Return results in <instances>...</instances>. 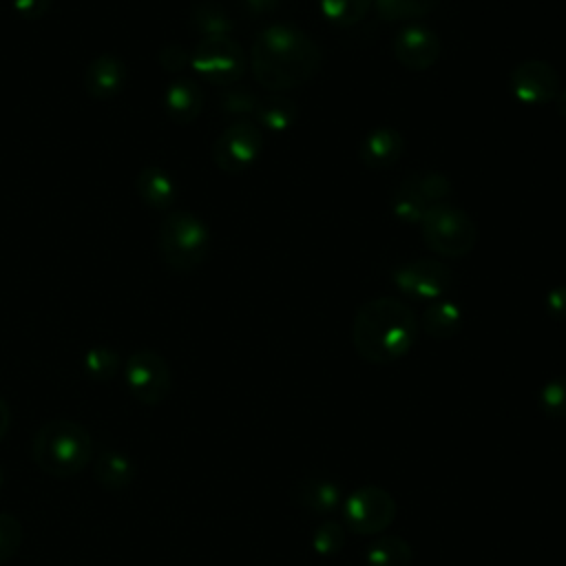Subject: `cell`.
<instances>
[{
    "mask_svg": "<svg viewBox=\"0 0 566 566\" xmlns=\"http://www.w3.org/2000/svg\"><path fill=\"white\" fill-rule=\"evenodd\" d=\"M318 44L296 24L276 22L261 29L250 49V66L256 82L270 93L303 86L321 69Z\"/></svg>",
    "mask_w": 566,
    "mask_h": 566,
    "instance_id": "obj_1",
    "label": "cell"
},
{
    "mask_svg": "<svg viewBox=\"0 0 566 566\" xmlns=\"http://www.w3.org/2000/svg\"><path fill=\"white\" fill-rule=\"evenodd\" d=\"M418 318L413 310L394 296H378L363 303L352 321L356 354L371 365L400 360L413 347Z\"/></svg>",
    "mask_w": 566,
    "mask_h": 566,
    "instance_id": "obj_2",
    "label": "cell"
},
{
    "mask_svg": "<svg viewBox=\"0 0 566 566\" xmlns=\"http://www.w3.org/2000/svg\"><path fill=\"white\" fill-rule=\"evenodd\" d=\"M31 455L46 475L73 478L91 462L93 438L80 422L57 418L35 431Z\"/></svg>",
    "mask_w": 566,
    "mask_h": 566,
    "instance_id": "obj_3",
    "label": "cell"
},
{
    "mask_svg": "<svg viewBox=\"0 0 566 566\" xmlns=\"http://www.w3.org/2000/svg\"><path fill=\"white\" fill-rule=\"evenodd\" d=\"M161 261L175 272H190L199 268L210 250V230L192 212H170L159 226Z\"/></svg>",
    "mask_w": 566,
    "mask_h": 566,
    "instance_id": "obj_4",
    "label": "cell"
},
{
    "mask_svg": "<svg viewBox=\"0 0 566 566\" xmlns=\"http://www.w3.org/2000/svg\"><path fill=\"white\" fill-rule=\"evenodd\" d=\"M420 232L424 245L433 254L447 259L467 256L478 241V228L473 219L449 201L429 206L420 221Z\"/></svg>",
    "mask_w": 566,
    "mask_h": 566,
    "instance_id": "obj_5",
    "label": "cell"
},
{
    "mask_svg": "<svg viewBox=\"0 0 566 566\" xmlns=\"http://www.w3.org/2000/svg\"><path fill=\"white\" fill-rule=\"evenodd\" d=\"M245 51L230 35L201 38L190 53V66L195 73L214 86H232L239 82L245 73Z\"/></svg>",
    "mask_w": 566,
    "mask_h": 566,
    "instance_id": "obj_6",
    "label": "cell"
},
{
    "mask_svg": "<svg viewBox=\"0 0 566 566\" xmlns=\"http://www.w3.org/2000/svg\"><path fill=\"white\" fill-rule=\"evenodd\" d=\"M124 382L137 402L155 407L168 398L172 374L161 354L155 349H137L124 363Z\"/></svg>",
    "mask_w": 566,
    "mask_h": 566,
    "instance_id": "obj_7",
    "label": "cell"
},
{
    "mask_svg": "<svg viewBox=\"0 0 566 566\" xmlns=\"http://www.w3.org/2000/svg\"><path fill=\"white\" fill-rule=\"evenodd\" d=\"M396 517V500L382 486L354 489L343 502L345 528L360 535H376L389 528Z\"/></svg>",
    "mask_w": 566,
    "mask_h": 566,
    "instance_id": "obj_8",
    "label": "cell"
},
{
    "mask_svg": "<svg viewBox=\"0 0 566 566\" xmlns=\"http://www.w3.org/2000/svg\"><path fill=\"white\" fill-rule=\"evenodd\" d=\"M263 150V133L250 119L230 124L212 146V161L219 170L237 175L248 170Z\"/></svg>",
    "mask_w": 566,
    "mask_h": 566,
    "instance_id": "obj_9",
    "label": "cell"
},
{
    "mask_svg": "<svg viewBox=\"0 0 566 566\" xmlns=\"http://www.w3.org/2000/svg\"><path fill=\"white\" fill-rule=\"evenodd\" d=\"M394 285L418 301H438L451 287V270L438 259H413L391 272Z\"/></svg>",
    "mask_w": 566,
    "mask_h": 566,
    "instance_id": "obj_10",
    "label": "cell"
},
{
    "mask_svg": "<svg viewBox=\"0 0 566 566\" xmlns=\"http://www.w3.org/2000/svg\"><path fill=\"white\" fill-rule=\"evenodd\" d=\"M511 93L517 102L542 106L555 102L559 95V73L546 60H524L513 66L509 75Z\"/></svg>",
    "mask_w": 566,
    "mask_h": 566,
    "instance_id": "obj_11",
    "label": "cell"
},
{
    "mask_svg": "<svg viewBox=\"0 0 566 566\" xmlns=\"http://www.w3.org/2000/svg\"><path fill=\"white\" fill-rule=\"evenodd\" d=\"M440 51L442 44L438 33L420 22L405 24L394 38V55L398 64L416 73L431 69L438 62Z\"/></svg>",
    "mask_w": 566,
    "mask_h": 566,
    "instance_id": "obj_12",
    "label": "cell"
},
{
    "mask_svg": "<svg viewBox=\"0 0 566 566\" xmlns=\"http://www.w3.org/2000/svg\"><path fill=\"white\" fill-rule=\"evenodd\" d=\"M126 82V64L113 53L93 57L84 71V86L93 99H113Z\"/></svg>",
    "mask_w": 566,
    "mask_h": 566,
    "instance_id": "obj_13",
    "label": "cell"
},
{
    "mask_svg": "<svg viewBox=\"0 0 566 566\" xmlns=\"http://www.w3.org/2000/svg\"><path fill=\"white\" fill-rule=\"evenodd\" d=\"M164 108L166 115L179 124H192L203 108V91L201 86L190 80V77H177L168 84L166 93H164Z\"/></svg>",
    "mask_w": 566,
    "mask_h": 566,
    "instance_id": "obj_14",
    "label": "cell"
},
{
    "mask_svg": "<svg viewBox=\"0 0 566 566\" xmlns=\"http://www.w3.org/2000/svg\"><path fill=\"white\" fill-rule=\"evenodd\" d=\"M402 150H405L402 135L391 126H378V128H371L363 137L358 155L367 168L380 170V168H387L394 161H398Z\"/></svg>",
    "mask_w": 566,
    "mask_h": 566,
    "instance_id": "obj_15",
    "label": "cell"
},
{
    "mask_svg": "<svg viewBox=\"0 0 566 566\" xmlns=\"http://www.w3.org/2000/svg\"><path fill=\"white\" fill-rule=\"evenodd\" d=\"M294 500L316 515L332 513L340 504V486L327 475H305L294 486Z\"/></svg>",
    "mask_w": 566,
    "mask_h": 566,
    "instance_id": "obj_16",
    "label": "cell"
},
{
    "mask_svg": "<svg viewBox=\"0 0 566 566\" xmlns=\"http://www.w3.org/2000/svg\"><path fill=\"white\" fill-rule=\"evenodd\" d=\"M135 190L153 210H168L177 199V184L161 166H144L135 177Z\"/></svg>",
    "mask_w": 566,
    "mask_h": 566,
    "instance_id": "obj_17",
    "label": "cell"
},
{
    "mask_svg": "<svg viewBox=\"0 0 566 566\" xmlns=\"http://www.w3.org/2000/svg\"><path fill=\"white\" fill-rule=\"evenodd\" d=\"M93 475L102 489L122 491L133 482L135 464L126 453L108 449V451H102L93 462Z\"/></svg>",
    "mask_w": 566,
    "mask_h": 566,
    "instance_id": "obj_18",
    "label": "cell"
},
{
    "mask_svg": "<svg viewBox=\"0 0 566 566\" xmlns=\"http://www.w3.org/2000/svg\"><path fill=\"white\" fill-rule=\"evenodd\" d=\"M464 316L458 303L453 301H433L424 312H422V329L431 338H451L462 329Z\"/></svg>",
    "mask_w": 566,
    "mask_h": 566,
    "instance_id": "obj_19",
    "label": "cell"
},
{
    "mask_svg": "<svg viewBox=\"0 0 566 566\" xmlns=\"http://www.w3.org/2000/svg\"><path fill=\"white\" fill-rule=\"evenodd\" d=\"M190 24L201 38H223L232 33V18L217 0H197L190 9Z\"/></svg>",
    "mask_w": 566,
    "mask_h": 566,
    "instance_id": "obj_20",
    "label": "cell"
},
{
    "mask_svg": "<svg viewBox=\"0 0 566 566\" xmlns=\"http://www.w3.org/2000/svg\"><path fill=\"white\" fill-rule=\"evenodd\" d=\"M411 544L400 535H380L365 551L367 566H411Z\"/></svg>",
    "mask_w": 566,
    "mask_h": 566,
    "instance_id": "obj_21",
    "label": "cell"
},
{
    "mask_svg": "<svg viewBox=\"0 0 566 566\" xmlns=\"http://www.w3.org/2000/svg\"><path fill=\"white\" fill-rule=\"evenodd\" d=\"M296 104L283 95H272L263 102H259V108H256V122L270 130V133H285L294 119H296Z\"/></svg>",
    "mask_w": 566,
    "mask_h": 566,
    "instance_id": "obj_22",
    "label": "cell"
},
{
    "mask_svg": "<svg viewBox=\"0 0 566 566\" xmlns=\"http://www.w3.org/2000/svg\"><path fill=\"white\" fill-rule=\"evenodd\" d=\"M442 0H374L378 18L387 22H409L429 15Z\"/></svg>",
    "mask_w": 566,
    "mask_h": 566,
    "instance_id": "obj_23",
    "label": "cell"
},
{
    "mask_svg": "<svg viewBox=\"0 0 566 566\" xmlns=\"http://www.w3.org/2000/svg\"><path fill=\"white\" fill-rule=\"evenodd\" d=\"M427 210H429V203L424 201V197L418 192L411 179H405L391 199L394 217L402 223H420Z\"/></svg>",
    "mask_w": 566,
    "mask_h": 566,
    "instance_id": "obj_24",
    "label": "cell"
},
{
    "mask_svg": "<svg viewBox=\"0 0 566 566\" xmlns=\"http://www.w3.org/2000/svg\"><path fill=\"white\" fill-rule=\"evenodd\" d=\"M318 7L329 24L343 29L358 24L374 7V0H318Z\"/></svg>",
    "mask_w": 566,
    "mask_h": 566,
    "instance_id": "obj_25",
    "label": "cell"
},
{
    "mask_svg": "<svg viewBox=\"0 0 566 566\" xmlns=\"http://www.w3.org/2000/svg\"><path fill=\"white\" fill-rule=\"evenodd\" d=\"M119 354L106 345H95L84 354V371L99 382L111 380L119 371Z\"/></svg>",
    "mask_w": 566,
    "mask_h": 566,
    "instance_id": "obj_26",
    "label": "cell"
},
{
    "mask_svg": "<svg viewBox=\"0 0 566 566\" xmlns=\"http://www.w3.org/2000/svg\"><path fill=\"white\" fill-rule=\"evenodd\" d=\"M537 402L548 418H566V376L546 380L537 394Z\"/></svg>",
    "mask_w": 566,
    "mask_h": 566,
    "instance_id": "obj_27",
    "label": "cell"
},
{
    "mask_svg": "<svg viewBox=\"0 0 566 566\" xmlns=\"http://www.w3.org/2000/svg\"><path fill=\"white\" fill-rule=\"evenodd\" d=\"M345 546V526L334 522V520H327L323 522L321 526H316V531L312 533V548L323 555V557H329V555H336L340 548Z\"/></svg>",
    "mask_w": 566,
    "mask_h": 566,
    "instance_id": "obj_28",
    "label": "cell"
},
{
    "mask_svg": "<svg viewBox=\"0 0 566 566\" xmlns=\"http://www.w3.org/2000/svg\"><path fill=\"white\" fill-rule=\"evenodd\" d=\"M413 181V186L418 188V192L424 197V201L429 206L433 203H442L447 201V197L451 195V181L442 175V172H420V175H413L409 177Z\"/></svg>",
    "mask_w": 566,
    "mask_h": 566,
    "instance_id": "obj_29",
    "label": "cell"
},
{
    "mask_svg": "<svg viewBox=\"0 0 566 566\" xmlns=\"http://www.w3.org/2000/svg\"><path fill=\"white\" fill-rule=\"evenodd\" d=\"M259 102L261 99L250 88H243V86L228 88L219 99L223 113L228 115H254L259 108Z\"/></svg>",
    "mask_w": 566,
    "mask_h": 566,
    "instance_id": "obj_30",
    "label": "cell"
},
{
    "mask_svg": "<svg viewBox=\"0 0 566 566\" xmlns=\"http://www.w3.org/2000/svg\"><path fill=\"white\" fill-rule=\"evenodd\" d=\"M22 542V524L11 513H0V564L9 562Z\"/></svg>",
    "mask_w": 566,
    "mask_h": 566,
    "instance_id": "obj_31",
    "label": "cell"
},
{
    "mask_svg": "<svg viewBox=\"0 0 566 566\" xmlns=\"http://www.w3.org/2000/svg\"><path fill=\"white\" fill-rule=\"evenodd\" d=\"M157 57L166 73H179L190 64V55L181 44H166Z\"/></svg>",
    "mask_w": 566,
    "mask_h": 566,
    "instance_id": "obj_32",
    "label": "cell"
},
{
    "mask_svg": "<svg viewBox=\"0 0 566 566\" xmlns=\"http://www.w3.org/2000/svg\"><path fill=\"white\" fill-rule=\"evenodd\" d=\"M544 307H546L548 316H553L557 321H566V285L551 287L544 296Z\"/></svg>",
    "mask_w": 566,
    "mask_h": 566,
    "instance_id": "obj_33",
    "label": "cell"
},
{
    "mask_svg": "<svg viewBox=\"0 0 566 566\" xmlns=\"http://www.w3.org/2000/svg\"><path fill=\"white\" fill-rule=\"evenodd\" d=\"M53 0H13V9L24 18V20H40L49 13Z\"/></svg>",
    "mask_w": 566,
    "mask_h": 566,
    "instance_id": "obj_34",
    "label": "cell"
},
{
    "mask_svg": "<svg viewBox=\"0 0 566 566\" xmlns=\"http://www.w3.org/2000/svg\"><path fill=\"white\" fill-rule=\"evenodd\" d=\"M239 4H241V9H243L248 15L259 18V15L272 13V11L281 4V0H239Z\"/></svg>",
    "mask_w": 566,
    "mask_h": 566,
    "instance_id": "obj_35",
    "label": "cell"
},
{
    "mask_svg": "<svg viewBox=\"0 0 566 566\" xmlns=\"http://www.w3.org/2000/svg\"><path fill=\"white\" fill-rule=\"evenodd\" d=\"M9 427H11V409H9L7 400L0 398V442H2V438L7 436Z\"/></svg>",
    "mask_w": 566,
    "mask_h": 566,
    "instance_id": "obj_36",
    "label": "cell"
},
{
    "mask_svg": "<svg viewBox=\"0 0 566 566\" xmlns=\"http://www.w3.org/2000/svg\"><path fill=\"white\" fill-rule=\"evenodd\" d=\"M555 104H557L559 115L566 119V88H564V91H559V95L555 97Z\"/></svg>",
    "mask_w": 566,
    "mask_h": 566,
    "instance_id": "obj_37",
    "label": "cell"
},
{
    "mask_svg": "<svg viewBox=\"0 0 566 566\" xmlns=\"http://www.w3.org/2000/svg\"><path fill=\"white\" fill-rule=\"evenodd\" d=\"M2 482H4V469H2V464H0V486H2Z\"/></svg>",
    "mask_w": 566,
    "mask_h": 566,
    "instance_id": "obj_38",
    "label": "cell"
}]
</instances>
